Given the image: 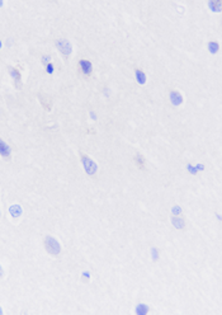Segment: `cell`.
I'll return each mask as SVG.
<instances>
[{
	"label": "cell",
	"mask_w": 222,
	"mask_h": 315,
	"mask_svg": "<svg viewBox=\"0 0 222 315\" xmlns=\"http://www.w3.org/2000/svg\"><path fill=\"white\" fill-rule=\"evenodd\" d=\"M79 66H80V69H81V71L84 74H86V75H89L92 73V64L89 62L88 60H80V62H79Z\"/></svg>",
	"instance_id": "obj_4"
},
{
	"label": "cell",
	"mask_w": 222,
	"mask_h": 315,
	"mask_svg": "<svg viewBox=\"0 0 222 315\" xmlns=\"http://www.w3.org/2000/svg\"><path fill=\"white\" fill-rule=\"evenodd\" d=\"M52 70H53L52 65H48V66H47V71H48V73H52Z\"/></svg>",
	"instance_id": "obj_16"
},
{
	"label": "cell",
	"mask_w": 222,
	"mask_h": 315,
	"mask_svg": "<svg viewBox=\"0 0 222 315\" xmlns=\"http://www.w3.org/2000/svg\"><path fill=\"white\" fill-rule=\"evenodd\" d=\"M10 212H13V216H18L20 212H22V210H20V207H18V206H13V207H10Z\"/></svg>",
	"instance_id": "obj_13"
},
{
	"label": "cell",
	"mask_w": 222,
	"mask_h": 315,
	"mask_svg": "<svg viewBox=\"0 0 222 315\" xmlns=\"http://www.w3.org/2000/svg\"><path fill=\"white\" fill-rule=\"evenodd\" d=\"M0 314H1V309H0Z\"/></svg>",
	"instance_id": "obj_18"
},
{
	"label": "cell",
	"mask_w": 222,
	"mask_h": 315,
	"mask_svg": "<svg viewBox=\"0 0 222 315\" xmlns=\"http://www.w3.org/2000/svg\"><path fill=\"white\" fill-rule=\"evenodd\" d=\"M221 4H222L221 1H211V4H210V5H211V7H212V8H213V9H215L216 12H218V10L221 9Z\"/></svg>",
	"instance_id": "obj_14"
},
{
	"label": "cell",
	"mask_w": 222,
	"mask_h": 315,
	"mask_svg": "<svg viewBox=\"0 0 222 315\" xmlns=\"http://www.w3.org/2000/svg\"><path fill=\"white\" fill-rule=\"evenodd\" d=\"M148 311V308L146 305H138V308H137V314L138 315H145Z\"/></svg>",
	"instance_id": "obj_10"
},
{
	"label": "cell",
	"mask_w": 222,
	"mask_h": 315,
	"mask_svg": "<svg viewBox=\"0 0 222 315\" xmlns=\"http://www.w3.org/2000/svg\"><path fill=\"white\" fill-rule=\"evenodd\" d=\"M81 161H83V164H84V168L85 170H86V173L88 174H94L97 172V164L94 163V161L92 159H89L88 156H83L81 158Z\"/></svg>",
	"instance_id": "obj_2"
},
{
	"label": "cell",
	"mask_w": 222,
	"mask_h": 315,
	"mask_svg": "<svg viewBox=\"0 0 222 315\" xmlns=\"http://www.w3.org/2000/svg\"><path fill=\"white\" fill-rule=\"evenodd\" d=\"M3 276V269H1V267H0V277Z\"/></svg>",
	"instance_id": "obj_17"
},
{
	"label": "cell",
	"mask_w": 222,
	"mask_h": 315,
	"mask_svg": "<svg viewBox=\"0 0 222 315\" xmlns=\"http://www.w3.org/2000/svg\"><path fill=\"white\" fill-rule=\"evenodd\" d=\"M0 154H1L3 156L10 155V147L8 146L3 141V140H0Z\"/></svg>",
	"instance_id": "obj_6"
},
{
	"label": "cell",
	"mask_w": 222,
	"mask_h": 315,
	"mask_svg": "<svg viewBox=\"0 0 222 315\" xmlns=\"http://www.w3.org/2000/svg\"><path fill=\"white\" fill-rule=\"evenodd\" d=\"M172 223L174 224V226H177L178 229H183V228H184V220H182V219L173 217L172 219Z\"/></svg>",
	"instance_id": "obj_9"
},
{
	"label": "cell",
	"mask_w": 222,
	"mask_h": 315,
	"mask_svg": "<svg viewBox=\"0 0 222 315\" xmlns=\"http://www.w3.org/2000/svg\"><path fill=\"white\" fill-rule=\"evenodd\" d=\"M10 74L13 75V78H14L15 80V85H17V88H22V83H20V73L19 71H17L15 69H10Z\"/></svg>",
	"instance_id": "obj_5"
},
{
	"label": "cell",
	"mask_w": 222,
	"mask_h": 315,
	"mask_svg": "<svg viewBox=\"0 0 222 315\" xmlns=\"http://www.w3.org/2000/svg\"><path fill=\"white\" fill-rule=\"evenodd\" d=\"M45 245H46V249H47V252L51 253V254H53V255H57L60 253V244L57 243L56 239H53V238H51V236H47L46 238V240H45Z\"/></svg>",
	"instance_id": "obj_1"
},
{
	"label": "cell",
	"mask_w": 222,
	"mask_h": 315,
	"mask_svg": "<svg viewBox=\"0 0 222 315\" xmlns=\"http://www.w3.org/2000/svg\"><path fill=\"white\" fill-rule=\"evenodd\" d=\"M135 160H136V163H137V165L140 168H143L145 167V159L141 155H137L135 158Z\"/></svg>",
	"instance_id": "obj_11"
},
{
	"label": "cell",
	"mask_w": 222,
	"mask_h": 315,
	"mask_svg": "<svg viewBox=\"0 0 222 315\" xmlns=\"http://www.w3.org/2000/svg\"><path fill=\"white\" fill-rule=\"evenodd\" d=\"M170 98H172V102H173V103H174V104H177V105H178V104H180V103H182V100H183L182 95L179 94L178 92H175V90L172 92V94H170Z\"/></svg>",
	"instance_id": "obj_7"
},
{
	"label": "cell",
	"mask_w": 222,
	"mask_h": 315,
	"mask_svg": "<svg viewBox=\"0 0 222 315\" xmlns=\"http://www.w3.org/2000/svg\"><path fill=\"white\" fill-rule=\"evenodd\" d=\"M210 50H211V52H217V50H218V45H217L216 42H211V43H210Z\"/></svg>",
	"instance_id": "obj_15"
},
{
	"label": "cell",
	"mask_w": 222,
	"mask_h": 315,
	"mask_svg": "<svg viewBox=\"0 0 222 315\" xmlns=\"http://www.w3.org/2000/svg\"><path fill=\"white\" fill-rule=\"evenodd\" d=\"M57 46H58V48L61 50V52L62 53H65V55H69L71 52V45L69 43V41H66V40H60L57 42Z\"/></svg>",
	"instance_id": "obj_3"
},
{
	"label": "cell",
	"mask_w": 222,
	"mask_h": 315,
	"mask_svg": "<svg viewBox=\"0 0 222 315\" xmlns=\"http://www.w3.org/2000/svg\"><path fill=\"white\" fill-rule=\"evenodd\" d=\"M136 74H137V80H138V83H141V84L145 83V79H146V78H145V74L142 73V71H141V70H136Z\"/></svg>",
	"instance_id": "obj_12"
},
{
	"label": "cell",
	"mask_w": 222,
	"mask_h": 315,
	"mask_svg": "<svg viewBox=\"0 0 222 315\" xmlns=\"http://www.w3.org/2000/svg\"><path fill=\"white\" fill-rule=\"evenodd\" d=\"M41 103L43 104V107L46 109H51V107H52V103H51V99L48 97H46V95H42L41 97Z\"/></svg>",
	"instance_id": "obj_8"
}]
</instances>
